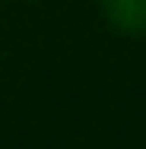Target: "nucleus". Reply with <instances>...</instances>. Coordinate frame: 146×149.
Instances as JSON below:
<instances>
[{"instance_id":"obj_1","label":"nucleus","mask_w":146,"mask_h":149,"mask_svg":"<svg viewBox=\"0 0 146 149\" xmlns=\"http://www.w3.org/2000/svg\"><path fill=\"white\" fill-rule=\"evenodd\" d=\"M102 10L115 29L127 35L146 32V0H102Z\"/></svg>"}]
</instances>
